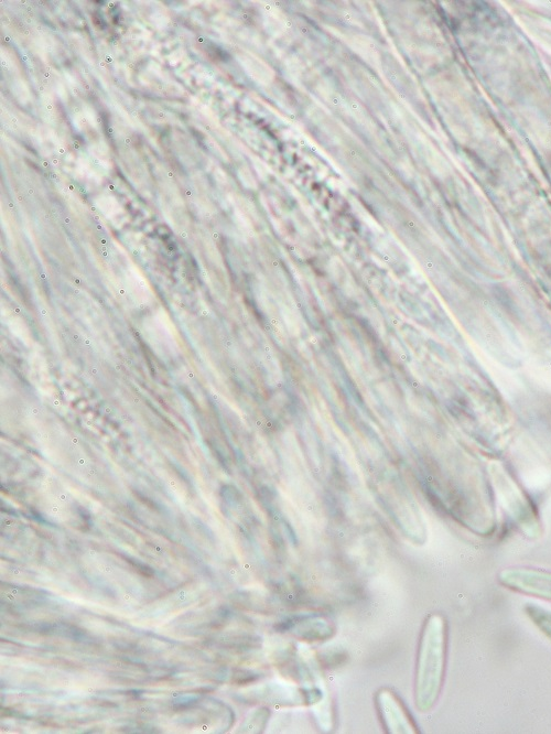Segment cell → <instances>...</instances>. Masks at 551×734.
Here are the masks:
<instances>
[{"instance_id":"6da1fadb","label":"cell","mask_w":551,"mask_h":734,"mask_svg":"<svg viewBox=\"0 0 551 734\" xmlns=\"http://www.w3.org/2000/svg\"><path fill=\"white\" fill-rule=\"evenodd\" d=\"M446 622L440 614L430 615L424 624L417 661L415 704L422 712L431 710L440 695L446 665Z\"/></svg>"},{"instance_id":"7a4b0ae2","label":"cell","mask_w":551,"mask_h":734,"mask_svg":"<svg viewBox=\"0 0 551 734\" xmlns=\"http://www.w3.org/2000/svg\"><path fill=\"white\" fill-rule=\"evenodd\" d=\"M490 477L498 501L505 512L526 536L538 537L540 521L530 499L499 465L491 466Z\"/></svg>"},{"instance_id":"3957f363","label":"cell","mask_w":551,"mask_h":734,"mask_svg":"<svg viewBox=\"0 0 551 734\" xmlns=\"http://www.w3.org/2000/svg\"><path fill=\"white\" fill-rule=\"evenodd\" d=\"M497 580L508 590L551 602V571L514 566L501 570Z\"/></svg>"},{"instance_id":"277c9868","label":"cell","mask_w":551,"mask_h":734,"mask_svg":"<svg viewBox=\"0 0 551 734\" xmlns=\"http://www.w3.org/2000/svg\"><path fill=\"white\" fill-rule=\"evenodd\" d=\"M523 612L551 643V611L534 603H527L523 606Z\"/></svg>"},{"instance_id":"5b68a950","label":"cell","mask_w":551,"mask_h":734,"mask_svg":"<svg viewBox=\"0 0 551 734\" xmlns=\"http://www.w3.org/2000/svg\"><path fill=\"white\" fill-rule=\"evenodd\" d=\"M100 571H102L107 574H110V573H112V568L109 566V565H100Z\"/></svg>"}]
</instances>
